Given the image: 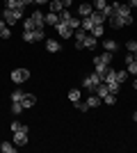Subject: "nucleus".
I'll list each match as a JSON object with an SVG mask.
<instances>
[{
    "mask_svg": "<svg viewBox=\"0 0 137 153\" xmlns=\"http://www.w3.org/2000/svg\"><path fill=\"white\" fill-rule=\"evenodd\" d=\"M23 14H25L23 9H7V7H5V12H2V19H5L7 25L12 27V25H16V21H19V19H23Z\"/></svg>",
    "mask_w": 137,
    "mask_h": 153,
    "instance_id": "obj_1",
    "label": "nucleus"
},
{
    "mask_svg": "<svg viewBox=\"0 0 137 153\" xmlns=\"http://www.w3.org/2000/svg\"><path fill=\"white\" fill-rule=\"evenodd\" d=\"M101 82H103V76L94 71V73H89V76H87L85 80H82V87H85L87 91H94V89H96V87H98Z\"/></svg>",
    "mask_w": 137,
    "mask_h": 153,
    "instance_id": "obj_2",
    "label": "nucleus"
},
{
    "mask_svg": "<svg viewBox=\"0 0 137 153\" xmlns=\"http://www.w3.org/2000/svg\"><path fill=\"white\" fill-rule=\"evenodd\" d=\"M46 34H44V27H37V30H23V41L27 44H34V41H41Z\"/></svg>",
    "mask_w": 137,
    "mask_h": 153,
    "instance_id": "obj_3",
    "label": "nucleus"
},
{
    "mask_svg": "<svg viewBox=\"0 0 137 153\" xmlns=\"http://www.w3.org/2000/svg\"><path fill=\"white\" fill-rule=\"evenodd\" d=\"M12 80H14L16 85L27 82V80H30V71H27V69H14V71H12Z\"/></svg>",
    "mask_w": 137,
    "mask_h": 153,
    "instance_id": "obj_4",
    "label": "nucleus"
},
{
    "mask_svg": "<svg viewBox=\"0 0 137 153\" xmlns=\"http://www.w3.org/2000/svg\"><path fill=\"white\" fill-rule=\"evenodd\" d=\"M27 130H30V128H21V130L14 133V144H16V146H25L27 144Z\"/></svg>",
    "mask_w": 137,
    "mask_h": 153,
    "instance_id": "obj_5",
    "label": "nucleus"
},
{
    "mask_svg": "<svg viewBox=\"0 0 137 153\" xmlns=\"http://www.w3.org/2000/svg\"><path fill=\"white\" fill-rule=\"evenodd\" d=\"M112 7H114V14L117 16H133L130 14V7H128V2H112Z\"/></svg>",
    "mask_w": 137,
    "mask_h": 153,
    "instance_id": "obj_6",
    "label": "nucleus"
},
{
    "mask_svg": "<svg viewBox=\"0 0 137 153\" xmlns=\"http://www.w3.org/2000/svg\"><path fill=\"white\" fill-rule=\"evenodd\" d=\"M87 34H89V32H85L82 27H78V30L73 32V37H76V48H78V51H82V48H85V39H87Z\"/></svg>",
    "mask_w": 137,
    "mask_h": 153,
    "instance_id": "obj_7",
    "label": "nucleus"
},
{
    "mask_svg": "<svg viewBox=\"0 0 137 153\" xmlns=\"http://www.w3.org/2000/svg\"><path fill=\"white\" fill-rule=\"evenodd\" d=\"M55 27H57V34H59V37H64V39L73 37V32H76V30H73V27H69V25H66V23H62V21H59V23H57V25H55Z\"/></svg>",
    "mask_w": 137,
    "mask_h": 153,
    "instance_id": "obj_8",
    "label": "nucleus"
},
{
    "mask_svg": "<svg viewBox=\"0 0 137 153\" xmlns=\"http://www.w3.org/2000/svg\"><path fill=\"white\" fill-rule=\"evenodd\" d=\"M44 16H46V14H41L39 9H34V12L30 14V19H32L34 27H44V25H46V21H44Z\"/></svg>",
    "mask_w": 137,
    "mask_h": 153,
    "instance_id": "obj_9",
    "label": "nucleus"
},
{
    "mask_svg": "<svg viewBox=\"0 0 137 153\" xmlns=\"http://www.w3.org/2000/svg\"><path fill=\"white\" fill-rule=\"evenodd\" d=\"M21 103H23V108H25V110H32L34 105H37V96L30 94V91H25V96H23V101H21Z\"/></svg>",
    "mask_w": 137,
    "mask_h": 153,
    "instance_id": "obj_10",
    "label": "nucleus"
},
{
    "mask_svg": "<svg viewBox=\"0 0 137 153\" xmlns=\"http://www.w3.org/2000/svg\"><path fill=\"white\" fill-rule=\"evenodd\" d=\"M121 46H119V41H114V39H105L103 41V51H107V53H117Z\"/></svg>",
    "mask_w": 137,
    "mask_h": 153,
    "instance_id": "obj_11",
    "label": "nucleus"
},
{
    "mask_svg": "<svg viewBox=\"0 0 137 153\" xmlns=\"http://www.w3.org/2000/svg\"><path fill=\"white\" fill-rule=\"evenodd\" d=\"M91 12H94V5H89V2H82V5L78 7L80 19H87V16H91Z\"/></svg>",
    "mask_w": 137,
    "mask_h": 153,
    "instance_id": "obj_12",
    "label": "nucleus"
},
{
    "mask_svg": "<svg viewBox=\"0 0 137 153\" xmlns=\"http://www.w3.org/2000/svg\"><path fill=\"white\" fill-rule=\"evenodd\" d=\"M46 51L48 53H59L62 51V44H59L57 39H48V41H46Z\"/></svg>",
    "mask_w": 137,
    "mask_h": 153,
    "instance_id": "obj_13",
    "label": "nucleus"
},
{
    "mask_svg": "<svg viewBox=\"0 0 137 153\" xmlns=\"http://www.w3.org/2000/svg\"><path fill=\"white\" fill-rule=\"evenodd\" d=\"M87 105H89V110L91 108H98V105H101V103H103V98H101V96H96V94H94V91H91V94L89 96H87Z\"/></svg>",
    "mask_w": 137,
    "mask_h": 153,
    "instance_id": "obj_14",
    "label": "nucleus"
},
{
    "mask_svg": "<svg viewBox=\"0 0 137 153\" xmlns=\"http://www.w3.org/2000/svg\"><path fill=\"white\" fill-rule=\"evenodd\" d=\"M44 21H46V25H53V27H55V25L59 23V14H55V12H48V14L44 16Z\"/></svg>",
    "mask_w": 137,
    "mask_h": 153,
    "instance_id": "obj_15",
    "label": "nucleus"
},
{
    "mask_svg": "<svg viewBox=\"0 0 137 153\" xmlns=\"http://www.w3.org/2000/svg\"><path fill=\"white\" fill-rule=\"evenodd\" d=\"M5 7H7V9H23V12H25L23 0H5Z\"/></svg>",
    "mask_w": 137,
    "mask_h": 153,
    "instance_id": "obj_16",
    "label": "nucleus"
},
{
    "mask_svg": "<svg viewBox=\"0 0 137 153\" xmlns=\"http://www.w3.org/2000/svg\"><path fill=\"white\" fill-rule=\"evenodd\" d=\"M96 46H98V39H96V37H91V34H87V39H85V48H87V51H94Z\"/></svg>",
    "mask_w": 137,
    "mask_h": 153,
    "instance_id": "obj_17",
    "label": "nucleus"
},
{
    "mask_svg": "<svg viewBox=\"0 0 137 153\" xmlns=\"http://www.w3.org/2000/svg\"><path fill=\"white\" fill-rule=\"evenodd\" d=\"M48 5H50V12H55V14L64 12V5H62V0H50Z\"/></svg>",
    "mask_w": 137,
    "mask_h": 153,
    "instance_id": "obj_18",
    "label": "nucleus"
},
{
    "mask_svg": "<svg viewBox=\"0 0 137 153\" xmlns=\"http://www.w3.org/2000/svg\"><path fill=\"white\" fill-rule=\"evenodd\" d=\"M89 34H91V37H103V34H105V27H103V23H98V25H94V27H91V32H89Z\"/></svg>",
    "mask_w": 137,
    "mask_h": 153,
    "instance_id": "obj_19",
    "label": "nucleus"
},
{
    "mask_svg": "<svg viewBox=\"0 0 137 153\" xmlns=\"http://www.w3.org/2000/svg\"><path fill=\"white\" fill-rule=\"evenodd\" d=\"M110 27H114V30H119V27H124V21H121V16H110Z\"/></svg>",
    "mask_w": 137,
    "mask_h": 153,
    "instance_id": "obj_20",
    "label": "nucleus"
},
{
    "mask_svg": "<svg viewBox=\"0 0 137 153\" xmlns=\"http://www.w3.org/2000/svg\"><path fill=\"white\" fill-rule=\"evenodd\" d=\"M94 94H96V96H101V98H103L105 94H110V89H107V82H101V85L96 87V89H94Z\"/></svg>",
    "mask_w": 137,
    "mask_h": 153,
    "instance_id": "obj_21",
    "label": "nucleus"
},
{
    "mask_svg": "<svg viewBox=\"0 0 137 153\" xmlns=\"http://www.w3.org/2000/svg\"><path fill=\"white\" fill-rule=\"evenodd\" d=\"M126 51L133 53V55H135V62H137V39H130V41L126 44Z\"/></svg>",
    "mask_w": 137,
    "mask_h": 153,
    "instance_id": "obj_22",
    "label": "nucleus"
},
{
    "mask_svg": "<svg viewBox=\"0 0 137 153\" xmlns=\"http://www.w3.org/2000/svg\"><path fill=\"white\" fill-rule=\"evenodd\" d=\"M80 27H82L85 32H91V27H94V21H91L89 16H87V19H82V21H80Z\"/></svg>",
    "mask_w": 137,
    "mask_h": 153,
    "instance_id": "obj_23",
    "label": "nucleus"
},
{
    "mask_svg": "<svg viewBox=\"0 0 137 153\" xmlns=\"http://www.w3.org/2000/svg\"><path fill=\"white\" fill-rule=\"evenodd\" d=\"M89 19L94 21V25H98V23H103V21H105V16H103V14H101V12H96V9H94Z\"/></svg>",
    "mask_w": 137,
    "mask_h": 153,
    "instance_id": "obj_24",
    "label": "nucleus"
},
{
    "mask_svg": "<svg viewBox=\"0 0 137 153\" xmlns=\"http://www.w3.org/2000/svg\"><path fill=\"white\" fill-rule=\"evenodd\" d=\"M103 103H105V105H114V103H117V94H105Z\"/></svg>",
    "mask_w": 137,
    "mask_h": 153,
    "instance_id": "obj_25",
    "label": "nucleus"
},
{
    "mask_svg": "<svg viewBox=\"0 0 137 153\" xmlns=\"http://www.w3.org/2000/svg\"><path fill=\"white\" fill-rule=\"evenodd\" d=\"M23 110H25V108H23V103H19V101H12V112H14V114H21Z\"/></svg>",
    "mask_w": 137,
    "mask_h": 153,
    "instance_id": "obj_26",
    "label": "nucleus"
},
{
    "mask_svg": "<svg viewBox=\"0 0 137 153\" xmlns=\"http://www.w3.org/2000/svg\"><path fill=\"white\" fill-rule=\"evenodd\" d=\"M69 101H71V103H78L80 101V89H71V91H69Z\"/></svg>",
    "mask_w": 137,
    "mask_h": 153,
    "instance_id": "obj_27",
    "label": "nucleus"
},
{
    "mask_svg": "<svg viewBox=\"0 0 137 153\" xmlns=\"http://www.w3.org/2000/svg\"><path fill=\"white\" fill-rule=\"evenodd\" d=\"M105 7H107V0H94V9L96 12H103Z\"/></svg>",
    "mask_w": 137,
    "mask_h": 153,
    "instance_id": "obj_28",
    "label": "nucleus"
},
{
    "mask_svg": "<svg viewBox=\"0 0 137 153\" xmlns=\"http://www.w3.org/2000/svg\"><path fill=\"white\" fill-rule=\"evenodd\" d=\"M126 80H128V71H117V82L124 85Z\"/></svg>",
    "mask_w": 137,
    "mask_h": 153,
    "instance_id": "obj_29",
    "label": "nucleus"
},
{
    "mask_svg": "<svg viewBox=\"0 0 137 153\" xmlns=\"http://www.w3.org/2000/svg\"><path fill=\"white\" fill-rule=\"evenodd\" d=\"M107 89H110V94H119V89H121V85L114 80V82H107Z\"/></svg>",
    "mask_w": 137,
    "mask_h": 153,
    "instance_id": "obj_30",
    "label": "nucleus"
},
{
    "mask_svg": "<svg viewBox=\"0 0 137 153\" xmlns=\"http://www.w3.org/2000/svg\"><path fill=\"white\" fill-rule=\"evenodd\" d=\"M0 149H2V153H14V144H12V142H2Z\"/></svg>",
    "mask_w": 137,
    "mask_h": 153,
    "instance_id": "obj_31",
    "label": "nucleus"
},
{
    "mask_svg": "<svg viewBox=\"0 0 137 153\" xmlns=\"http://www.w3.org/2000/svg\"><path fill=\"white\" fill-rule=\"evenodd\" d=\"M23 96H25V91H21V89H16V91H12V101H23Z\"/></svg>",
    "mask_w": 137,
    "mask_h": 153,
    "instance_id": "obj_32",
    "label": "nucleus"
},
{
    "mask_svg": "<svg viewBox=\"0 0 137 153\" xmlns=\"http://www.w3.org/2000/svg\"><path fill=\"white\" fill-rule=\"evenodd\" d=\"M23 30H37V27H34V23H32V19H30V16H27V19L23 21Z\"/></svg>",
    "mask_w": 137,
    "mask_h": 153,
    "instance_id": "obj_33",
    "label": "nucleus"
},
{
    "mask_svg": "<svg viewBox=\"0 0 137 153\" xmlns=\"http://www.w3.org/2000/svg\"><path fill=\"white\" fill-rule=\"evenodd\" d=\"M21 128H27V126H23L21 121H12V126H9V130L12 133H16V130H21Z\"/></svg>",
    "mask_w": 137,
    "mask_h": 153,
    "instance_id": "obj_34",
    "label": "nucleus"
},
{
    "mask_svg": "<svg viewBox=\"0 0 137 153\" xmlns=\"http://www.w3.org/2000/svg\"><path fill=\"white\" fill-rule=\"evenodd\" d=\"M73 105H76V110H80V112H87V110H89V105H87V103H82V101L73 103Z\"/></svg>",
    "mask_w": 137,
    "mask_h": 153,
    "instance_id": "obj_35",
    "label": "nucleus"
},
{
    "mask_svg": "<svg viewBox=\"0 0 137 153\" xmlns=\"http://www.w3.org/2000/svg\"><path fill=\"white\" fill-rule=\"evenodd\" d=\"M126 71H128V73H135V76H137V62H130Z\"/></svg>",
    "mask_w": 137,
    "mask_h": 153,
    "instance_id": "obj_36",
    "label": "nucleus"
},
{
    "mask_svg": "<svg viewBox=\"0 0 137 153\" xmlns=\"http://www.w3.org/2000/svg\"><path fill=\"white\" fill-rule=\"evenodd\" d=\"M124 62H126V64L135 62V55H133V53H128V55H124Z\"/></svg>",
    "mask_w": 137,
    "mask_h": 153,
    "instance_id": "obj_37",
    "label": "nucleus"
},
{
    "mask_svg": "<svg viewBox=\"0 0 137 153\" xmlns=\"http://www.w3.org/2000/svg\"><path fill=\"white\" fill-rule=\"evenodd\" d=\"M121 21H124V25H130V23H133V16H124Z\"/></svg>",
    "mask_w": 137,
    "mask_h": 153,
    "instance_id": "obj_38",
    "label": "nucleus"
},
{
    "mask_svg": "<svg viewBox=\"0 0 137 153\" xmlns=\"http://www.w3.org/2000/svg\"><path fill=\"white\" fill-rule=\"evenodd\" d=\"M71 2H73V0H62V5H64V9H69V7H71Z\"/></svg>",
    "mask_w": 137,
    "mask_h": 153,
    "instance_id": "obj_39",
    "label": "nucleus"
},
{
    "mask_svg": "<svg viewBox=\"0 0 137 153\" xmlns=\"http://www.w3.org/2000/svg\"><path fill=\"white\" fill-rule=\"evenodd\" d=\"M128 7H130V9H133V7H137V0H128Z\"/></svg>",
    "mask_w": 137,
    "mask_h": 153,
    "instance_id": "obj_40",
    "label": "nucleus"
},
{
    "mask_svg": "<svg viewBox=\"0 0 137 153\" xmlns=\"http://www.w3.org/2000/svg\"><path fill=\"white\" fill-rule=\"evenodd\" d=\"M34 2H37V5H48L50 0H34Z\"/></svg>",
    "mask_w": 137,
    "mask_h": 153,
    "instance_id": "obj_41",
    "label": "nucleus"
},
{
    "mask_svg": "<svg viewBox=\"0 0 137 153\" xmlns=\"http://www.w3.org/2000/svg\"><path fill=\"white\" fill-rule=\"evenodd\" d=\"M32 2H34V0H23V5H25V7H27V5H32Z\"/></svg>",
    "mask_w": 137,
    "mask_h": 153,
    "instance_id": "obj_42",
    "label": "nucleus"
},
{
    "mask_svg": "<svg viewBox=\"0 0 137 153\" xmlns=\"http://www.w3.org/2000/svg\"><path fill=\"white\" fill-rule=\"evenodd\" d=\"M133 121H137V112H133Z\"/></svg>",
    "mask_w": 137,
    "mask_h": 153,
    "instance_id": "obj_43",
    "label": "nucleus"
},
{
    "mask_svg": "<svg viewBox=\"0 0 137 153\" xmlns=\"http://www.w3.org/2000/svg\"><path fill=\"white\" fill-rule=\"evenodd\" d=\"M133 87H135V89H137V78H135V82H133Z\"/></svg>",
    "mask_w": 137,
    "mask_h": 153,
    "instance_id": "obj_44",
    "label": "nucleus"
}]
</instances>
